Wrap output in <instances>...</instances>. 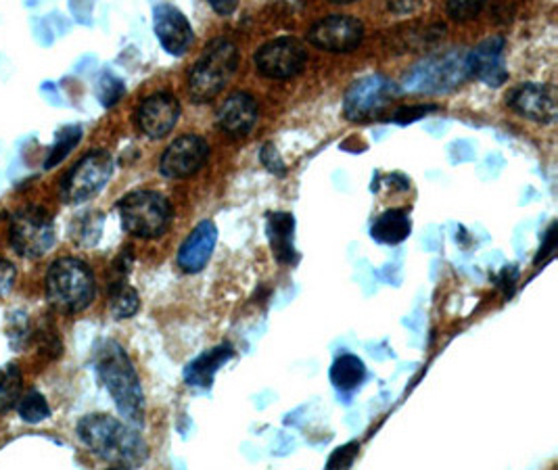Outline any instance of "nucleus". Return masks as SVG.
<instances>
[{"label": "nucleus", "instance_id": "1", "mask_svg": "<svg viewBox=\"0 0 558 470\" xmlns=\"http://www.w3.org/2000/svg\"><path fill=\"white\" fill-rule=\"evenodd\" d=\"M77 437L102 462L116 469H136L147 462L149 447L126 422L107 414H88L77 422Z\"/></svg>", "mask_w": 558, "mask_h": 470}, {"label": "nucleus", "instance_id": "2", "mask_svg": "<svg viewBox=\"0 0 558 470\" xmlns=\"http://www.w3.org/2000/svg\"><path fill=\"white\" fill-rule=\"evenodd\" d=\"M95 366L102 387L113 399L122 419L132 426H143L145 422V396L141 378L134 371V364L126 349L118 341H102L97 349Z\"/></svg>", "mask_w": 558, "mask_h": 470}, {"label": "nucleus", "instance_id": "3", "mask_svg": "<svg viewBox=\"0 0 558 470\" xmlns=\"http://www.w3.org/2000/svg\"><path fill=\"white\" fill-rule=\"evenodd\" d=\"M45 285L49 303L61 314H80L97 298L95 274L77 257L54 260Z\"/></svg>", "mask_w": 558, "mask_h": 470}, {"label": "nucleus", "instance_id": "4", "mask_svg": "<svg viewBox=\"0 0 558 470\" xmlns=\"http://www.w3.org/2000/svg\"><path fill=\"white\" fill-rule=\"evenodd\" d=\"M239 68V49L225 38L205 47L204 55L189 74V93L197 103L216 99Z\"/></svg>", "mask_w": 558, "mask_h": 470}, {"label": "nucleus", "instance_id": "5", "mask_svg": "<svg viewBox=\"0 0 558 470\" xmlns=\"http://www.w3.org/2000/svg\"><path fill=\"white\" fill-rule=\"evenodd\" d=\"M466 77H471L466 55L462 50H450L444 55H433L414 65L404 75V88L410 93L444 95L464 84Z\"/></svg>", "mask_w": 558, "mask_h": 470}, {"label": "nucleus", "instance_id": "6", "mask_svg": "<svg viewBox=\"0 0 558 470\" xmlns=\"http://www.w3.org/2000/svg\"><path fill=\"white\" fill-rule=\"evenodd\" d=\"M122 226L138 239H159L172 222L170 201L155 191H134L118 205Z\"/></svg>", "mask_w": 558, "mask_h": 470}, {"label": "nucleus", "instance_id": "7", "mask_svg": "<svg viewBox=\"0 0 558 470\" xmlns=\"http://www.w3.org/2000/svg\"><path fill=\"white\" fill-rule=\"evenodd\" d=\"M9 243L26 260H40L54 245L52 216L38 205H29L13 214L9 222Z\"/></svg>", "mask_w": 558, "mask_h": 470}, {"label": "nucleus", "instance_id": "8", "mask_svg": "<svg viewBox=\"0 0 558 470\" xmlns=\"http://www.w3.org/2000/svg\"><path fill=\"white\" fill-rule=\"evenodd\" d=\"M113 173V159L107 150H93L82 157L61 180V198L70 205L90 201L101 193Z\"/></svg>", "mask_w": 558, "mask_h": 470}, {"label": "nucleus", "instance_id": "9", "mask_svg": "<svg viewBox=\"0 0 558 470\" xmlns=\"http://www.w3.org/2000/svg\"><path fill=\"white\" fill-rule=\"evenodd\" d=\"M396 97V86L385 75H366L350 86L343 111L352 122H366L381 116L387 105Z\"/></svg>", "mask_w": 558, "mask_h": 470}, {"label": "nucleus", "instance_id": "10", "mask_svg": "<svg viewBox=\"0 0 558 470\" xmlns=\"http://www.w3.org/2000/svg\"><path fill=\"white\" fill-rule=\"evenodd\" d=\"M254 61L259 74L272 80H287L304 72L307 52L295 38H277L257 50Z\"/></svg>", "mask_w": 558, "mask_h": 470}, {"label": "nucleus", "instance_id": "11", "mask_svg": "<svg viewBox=\"0 0 558 470\" xmlns=\"http://www.w3.org/2000/svg\"><path fill=\"white\" fill-rule=\"evenodd\" d=\"M307 40L316 49L329 52H352L364 40V25L350 15H330L312 25L307 32Z\"/></svg>", "mask_w": 558, "mask_h": 470}, {"label": "nucleus", "instance_id": "12", "mask_svg": "<svg viewBox=\"0 0 558 470\" xmlns=\"http://www.w3.org/2000/svg\"><path fill=\"white\" fill-rule=\"evenodd\" d=\"M209 157V145L197 134H184L177 138L161 155L159 170L166 178H189L205 166Z\"/></svg>", "mask_w": 558, "mask_h": 470}, {"label": "nucleus", "instance_id": "13", "mask_svg": "<svg viewBox=\"0 0 558 470\" xmlns=\"http://www.w3.org/2000/svg\"><path fill=\"white\" fill-rule=\"evenodd\" d=\"M508 105L514 113L537 124H553L557 120V91L548 84H521L510 93Z\"/></svg>", "mask_w": 558, "mask_h": 470}, {"label": "nucleus", "instance_id": "14", "mask_svg": "<svg viewBox=\"0 0 558 470\" xmlns=\"http://www.w3.org/2000/svg\"><path fill=\"white\" fill-rule=\"evenodd\" d=\"M180 118V103L170 93H155L136 109V125L149 138L168 136Z\"/></svg>", "mask_w": 558, "mask_h": 470}, {"label": "nucleus", "instance_id": "15", "mask_svg": "<svg viewBox=\"0 0 558 470\" xmlns=\"http://www.w3.org/2000/svg\"><path fill=\"white\" fill-rule=\"evenodd\" d=\"M505 38L492 36L480 43L475 49L466 55L469 74L482 80L487 86H502L508 80L507 63H505Z\"/></svg>", "mask_w": 558, "mask_h": 470}, {"label": "nucleus", "instance_id": "16", "mask_svg": "<svg viewBox=\"0 0 558 470\" xmlns=\"http://www.w3.org/2000/svg\"><path fill=\"white\" fill-rule=\"evenodd\" d=\"M153 29L161 47L170 55L180 57L193 45V27L184 13L172 4H157L153 11Z\"/></svg>", "mask_w": 558, "mask_h": 470}, {"label": "nucleus", "instance_id": "17", "mask_svg": "<svg viewBox=\"0 0 558 470\" xmlns=\"http://www.w3.org/2000/svg\"><path fill=\"white\" fill-rule=\"evenodd\" d=\"M218 128L232 138L247 136L259 118V109L252 95L234 93L218 109Z\"/></svg>", "mask_w": 558, "mask_h": 470}, {"label": "nucleus", "instance_id": "18", "mask_svg": "<svg viewBox=\"0 0 558 470\" xmlns=\"http://www.w3.org/2000/svg\"><path fill=\"white\" fill-rule=\"evenodd\" d=\"M218 241L216 224L205 220L197 224L195 230L186 237L182 248L178 251V266L189 274L202 273L205 264L209 262L214 248Z\"/></svg>", "mask_w": 558, "mask_h": 470}, {"label": "nucleus", "instance_id": "19", "mask_svg": "<svg viewBox=\"0 0 558 470\" xmlns=\"http://www.w3.org/2000/svg\"><path fill=\"white\" fill-rule=\"evenodd\" d=\"M268 241L272 248V255L279 264L293 266L298 262L295 249V218L293 214L277 212L268 216Z\"/></svg>", "mask_w": 558, "mask_h": 470}, {"label": "nucleus", "instance_id": "20", "mask_svg": "<svg viewBox=\"0 0 558 470\" xmlns=\"http://www.w3.org/2000/svg\"><path fill=\"white\" fill-rule=\"evenodd\" d=\"M232 355H234V349H232L229 344L214 347V349L205 351L197 360H193V362L184 369V381H186V385L209 389L211 383H214L216 372L220 371Z\"/></svg>", "mask_w": 558, "mask_h": 470}, {"label": "nucleus", "instance_id": "21", "mask_svg": "<svg viewBox=\"0 0 558 470\" xmlns=\"http://www.w3.org/2000/svg\"><path fill=\"white\" fill-rule=\"evenodd\" d=\"M412 232V222L407 209H387L375 220L371 237L383 245H398L407 241Z\"/></svg>", "mask_w": 558, "mask_h": 470}, {"label": "nucleus", "instance_id": "22", "mask_svg": "<svg viewBox=\"0 0 558 470\" xmlns=\"http://www.w3.org/2000/svg\"><path fill=\"white\" fill-rule=\"evenodd\" d=\"M364 378H366V366L357 355L352 353L339 355L330 366V383L341 394L354 391L364 383Z\"/></svg>", "mask_w": 558, "mask_h": 470}, {"label": "nucleus", "instance_id": "23", "mask_svg": "<svg viewBox=\"0 0 558 470\" xmlns=\"http://www.w3.org/2000/svg\"><path fill=\"white\" fill-rule=\"evenodd\" d=\"M141 308V299L138 293L128 285L124 278H116L109 285V310L113 314V318L118 321H126L132 318Z\"/></svg>", "mask_w": 558, "mask_h": 470}, {"label": "nucleus", "instance_id": "24", "mask_svg": "<svg viewBox=\"0 0 558 470\" xmlns=\"http://www.w3.org/2000/svg\"><path fill=\"white\" fill-rule=\"evenodd\" d=\"M24 389V376L17 364H7L0 371V417H4L7 412H11Z\"/></svg>", "mask_w": 558, "mask_h": 470}, {"label": "nucleus", "instance_id": "25", "mask_svg": "<svg viewBox=\"0 0 558 470\" xmlns=\"http://www.w3.org/2000/svg\"><path fill=\"white\" fill-rule=\"evenodd\" d=\"M82 141V128L80 125H65L57 132L49 155L45 159V170L57 168L72 150L76 149Z\"/></svg>", "mask_w": 558, "mask_h": 470}, {"label": "nucleus", "instance_id": "26", "mask_svg": "<svg viewBox=\"0 0 558 470\" xmlns=\"http://www.w3.org/2000/svg\"><path fill=\"white\" fill-rule=\"evenodd\" d=\"M15 408H17L20 419L27 422V424H40V422L47 421L51 417V408H49L47 397L43 396L40 391H36V389H32V391H27L26 396L20 397Z\"/></svg>", "mask_w": 558, "mask_h": 470}, {"label": "nucleus", "instance_id": "27", "mask_svg": "<svg viewBox=\"0 0 558 470\" xmlns=\"http://www.w3.org/2000/svg\"><path fill=\"white\" fill-rule=\"evenodd\" d=\"M126 95V84L118 75L111 72H102L101 77L97 80V99L102 107H113L116 103Z\"/></svg>", "mask_w": 558, "mask_h": 470}, {"label": "nucleus", "instance_id": "28", "mask_svg": "<svg viewBox=\"0 0 558 470\" xmlns=\"http://www.w3.org/2000/svg\"><path fill=\"white\" fill-rule=\"evenodd\" d=\"M102 216L101 214H88L82 222L74 228V237H76L80 245H95L101 237Z\"/></svg>", "mask_w": 558, "mask_h": 470}, {"label": "nucleus", "instance_id": "29", "mask_svg": "<svg viewBox=\"0 0 558 470\" xmlns=\"http://www.w3.org/2000/svg\"><path fill=\"white\" fill-rule=\"evenodd\" d=\"M485 2L487 0H448V15L458 24L471 22L482 13Z\"/></svg>", "mask_w": 558, "mask_h": 470}, {"label": "nucleus", "instance_id": "30", "mask_svg": "<svg viewBox=\"0 0 558 470\" xmlns=\"http://www.w3.org/2000/svg\"><path fill=\"white\" fill-rule=\"evenodd\" d=\"M34 337H36L38 349L45 355H49V358H59L61 355V349H63L61 347V339H59L57 330H51V326H40Z\"/></svg>", "mask_w": 558, "mask_h": 470}, {"label": "nucleus", "instance_id": "31", "mask_svg": "<svg viewBox=\"0 0 558 470\" xmlns=\"http://www.w3.org/2000/svg\"><path fill=\"white\" fill-rule=\"evenodd\" d=\"M9 339H11V347L13 349H22L24 344L27 341V337H29V324H27L26 314H15L13 318H11V326H9Z\"/></svg>", "mask_w": 558, "mask_h": 470}, {"label": "nucleus", "instance_id": "32", "mask_svg": "<svg viewBox=\"0 0 558 470\" xmlns=\"http://www.w3.org/2000/svg\"><path fill=\"white\" fill-rule=\"evenodd\" d=\"M433 111H437L435 105H410V107H402L393 113V122L402 125L412 124V122L425 118L427 113H433Z\"/></svg>", "mask_w": 558, "mask_h": 470}, {"label": "nucleus", "instance_id": "33", "mask_svg": "<svg viewBox=\"0 0 558 470\" xmlns=\"http://www.w3.org/2000/svg\"><path fill=\"white\" fill-rule=\"evenodd\" d=\"M357 444H348V446L339 447L332 451V456L327 462V469H350L354 465L355 456H357Z\"/></svg>", "mask_w": 558, "mask_h": 470}, {"label": "nucleus", "instance_id": "34", "mask_svg": "<svg viewBox=\"0 0 558 470\" xmlns=\"http://www.w3.org/2000/svg\"><path fill=\"white\" fill-rule=\"evenodd\" d=\"M15 280H17V268L4 257H0V299L7 298L13 291Z\"/></svg>", "mask_w": 558, "mask_h": 470}, {"label": "nucleus", "instance_id": "35", "mask_svg": "<svg viewBox=\"0 0 558 470\" xmlns=\"http://www.w3.org/2000/svg\"><path fill=\"white\" fill-rule=\"evenodd\" d=\"M70 11L77 24H93V0H70Z\"/></svg>", "mask_w": 558, "mask_h": 470}, {"label": "nucleus", "instance_id": "36", "mask_svg": "<svg viewBox=\"0 0 558 470\" xmlns=\"http://www.w3.org/2000/svg\"><path fill=\"white\" fill-rule=\"evenodd\" d=\"M262 164L272 173H284V161L280 159L279 150L275 149L272 145H266L262 150Z\"/></svg>", "mask_w": 558, "mask_h": 470}, {"label": "nucleus", "instance_id": "37", "mask_svg": "<svg viewBox=\"0 0 558 470\" xmlns=\"http://www.w3.org/2000/svg\"><path fill=\"white\" fill-rule=\"evenodd\" d=\"M34 38L43 45V47H51L54 43V32L51 29V25L47 20H38L34 24Z\"/></svg>", "mask_w": 558, "mask_h": 470}, {"label": "nucleus", "instance_id": "38", "mask_svg": "<svg viewBox=\"0 0 558 470\" xmlns=\"http://www.w3.org/2000/svg\"><path fill=\"white\" fill-rule=\"evenodd\" d=\"M387 4L393 13H412L423 4V0H387Z\"/></svg>", "mask_w": 558, "mask_h": 470}, {"label": "nucleus", "instance_id": "39", "mask_svg": "<svg viewBox=\"0 0 558 470\" xmlns=\"http://www.w3.org/2000/svg\"><path fill=\"white\" fill-rule=\"evenodd\" d=\"M209 4H211V9L218 13V15H222V17H229L234 13V9H236V4H239V0H207Z\"/></svg>", "mask_w": 558, "mask_h": 470}, {"label": "nucleus", "instance_id": "40", "mask_svg": "<svg viewBox=\"0 0 558 470\" xmlns=\"http://www.w3.org/2000/svg\"><path fill=\"white\" fill-rule=\"evenodd\" d=\"M47 22L51 25L52 32L57 34V36H63V34H68L70 32V24L59 15V13H52L47 17Z\"/></svg>", "mask_w": 558, "mask_h": 470}, {"label": "nucleus", "instance_id": "41", "mask_svg": "<svg viewBox=\"0 0 558 470\" xmlns=\"http://www.w3.org/2000/svg\"><path fill=\"white\" fill-rule=\"evenodd\" d=\"M517 276H519V270H517L514 266H510V268H507V270L502 273V278H500V287H502V289H507L508 293H512Z\"/></svg>", "mask_w": 558, "mask_h": 470}, {"label": "nucleus", "instance_id": "42", "mask_svg": "<svg viewBox=\"0 0 558 470\" xmlns=\"http://www.w3.org/2000/svg\"><path fill=\"white\" fill-rule=\"evenodd\" d=\"M43 93H45L47 97H51L52 95V105H61V99H59L57 88H54V84H52V82H47V84L43 86Z\"/></svg>", "mask_w": 558, "mask_h": 470}, {"label": "nucleus", "instance_id": "43", "mask_svg": "<svg viewBox=\"0 0 558 470\" xmlns=\"http://www.w3.org/2000/svg\"><path fill=\"white\" fill-rule=\"evenodd\" d=\"M330 2H335V4H352V2H357V0H330Z\"/></svg>", "mask_w": 558, "mask_h": 470}]
</instances>
